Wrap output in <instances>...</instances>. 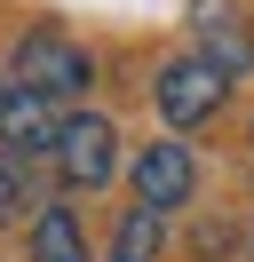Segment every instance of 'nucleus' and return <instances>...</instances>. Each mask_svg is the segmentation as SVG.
Masks as SVG:
<instances>
[{
    "label": "nucleus",
    "instance_id": "obj_4",
    "mask_svg": "<svg viewBox=\"0 0 254 262\" xmlns=\"http://www.w3.org/2000/svg\"><path fill=\"white\" fill-rule=\"evenodd\" d=\"M127 183H135V207H151V214H175L190 191H199V159H190V143L159 135V143H143L135 159H127Z\"/></svg>",
    "mask_w": 254,
    "mask_h": 262
},
{
    "label": "nucleus",
    "instance_id": "obj_1",
    "mask_svg": "<svg viewBox=\"0 0 254 262\" xmlns=\"http://www.w3.org/2000/svg\"><path fill=\"white\" fill-rule=\"evenodd\" d=\"M8 80L24 88V96H40V103H79L95 88V56L79 48V40H64V32H24L8 48Z\"/></svg>",
    "mask_w": 254,
    "mask_h": 262
},
{
    "label": "nucleus",
    "instance_id": "obj_7",
    "mask_svg": "<svg viewBox=\"0 0 254 262\" xmlns=\"http://www.w3.org/2000/svg\"><path fill=\"white\" fill-rule=\"evenodd\" d=\"M24 262H88V230H79V214L64 207V199L32 214V230H24Z\"/></svg>",
    "mask_w": 254,
    "mask_h": 262
},
{
    "label": "nucleus",
    "instance_id": "obj_6",
    "mask_svg": "<svg viewBox=\"0 0 254 262\" xmlns=\"http://www.w3.org/2000/svg\"><path fill=\"white\" fill-rule=\"evenodd\" d=\"M199 56L222 72V80H238V72H254V40H246V24L230 16V8H215L206 0L199 8Z\"/></svg>",
    "mask_w": 254,
    "mask_h": 262
},
{
    "label": "nucleus",
    "instance_id": "obj_2",
    "mask_svg": "<svg viewBox=\"0 0 254 262\" xmlns=\"http://www.w3.org/2000/svg\"><path fill=\"white\" fill-rule=\"evenodd\" d=\"M48 159H56L64 191H103V183L119 175V127H111L103 112H72Z\"/></svg>",
    "mask_w": 254,
    "mask_h": 262
},
{
    "label": "nucleus",
    "instance_id": "obj_8",
    "mask_svg": "<svg viewBox=\"0 0 254 262\" xmlns=\"http://www.w3.org/2000/svg\"><path fill=\"white\" fill-rule=\"evenodd\" d=\"M159 246H167V214L127 207L119 230H111V254H103V262H159Z\"/></svg>",
    "mask_w": 254,
    "mask_h": 262
},
{
    "label": "nucleus",
    "instance_id": "obj_9",
    "mask_svg": "<svg viewBox=\"0 0 254 262\" xmlns=\"http://www.w3.org/2000/svg\"><path fill=\"white\" fill-rule=\"evenodd\" d=\"M24 199H32V167L0 151V223H16V214H24Z\"/></svg>",
    "mask_w": 254,
    "mask_h": 262
},
{
    "label": "nucleus",
    "instance_id": "obj_3",
    "mask_svg": "<svg viewBox=\"0 0 254 262\" xmlns=\"http://www.w3.org/2000/svg\"><path fill=\"white\" fill-rule=\"evenodd\" d=\"M222 96H230V80H222L199 48H190V56H167V64H159V80H151V103H159V119H167V127H199V119H215Z\"/></svg>",
    "mask_w": 254,
    "mask_h": 262
},
{
    "label": "nucleus",
    "instance_id": "obj_5",
    "mask_svg": "<svg viewBox=\"0 0 254 262\" xmlns=\"http://www.w3.org/2000/svg\"><path fill=\"white\" fill-rule=\"evenodd\" d=\"M56 135H64L56 103L24 96V88H8V96H0V151H8V159H32V151H56Z\"/></svg>",
    "mask_w": 254,
    "mask_h": 262
},
{
    "label": "nucleus",
    "instance_id": "obj_10",
    "mask_svg": "<svg viewBox=\"0 0 254 262\" xmlns=\"http://www.w3.org/2000/svg\"><path fill=\"white\" fill-rule=\"evenodd\" d=\"M0 96H8V88H0Z\"/></svg>",
    "mask_w": 254,
    "mask_h": 262
}]
</instances>
